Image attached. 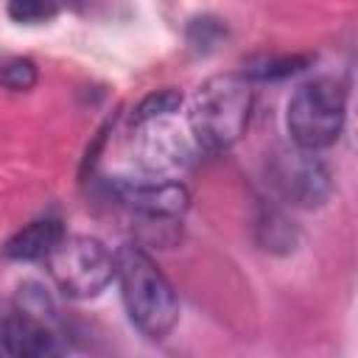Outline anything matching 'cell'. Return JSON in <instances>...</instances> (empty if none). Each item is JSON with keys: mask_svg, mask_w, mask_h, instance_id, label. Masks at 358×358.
<instances>
[{"mask_svg": "<svg viewBox=\"0 0 358 358\" xmlns=\"http://www.w3.org/2000/svg\"><path fill=\"white\" fill-rule=\"evenodd\" d=\"M115 277L131 324L148 338H165L179 319V299L159 266L137 243L115 252Z\"/></svg>", "mask_w": 358, "mask_h": 358, "instance_id": "obj_1", "label": "cell"}, {"mask_svg": "<svg viewBox=\"0 0 358 358\" xmlns=\"http://www.w3.org/2000/svg\"><path fill=\"white\" fill-rule=\"evenodd\" d=\"M252 106L255 92L243 76H215L204 81L187 112V129L196 148L218 154L235 145L249 126Z\"/></svg>", "mask_w": 358, "mask_h": 358, "instance_id": "obj_2", "label": "cell"}, {"mask_svg": "<svg viewBox=\"0 0 358 358\" xmlns=\"http://www.w3.org/2000/svg\"><path fill=\"white\" fill-rule=\"evenodd\" d=\"M347 117V92L333 78H316L302 84L285 112V126L296 148L322 151L333 145L344 129Z\"/></svg>", "mask_w": 358, "mask_h": 358, "instance_id": "obj_3", "label": "cell"}, {"mask_svg": "<svg viewBox=\"0 0 358 358\" xmlns=\"http://www.w3.org/2000/svg\"><path fill=\"white\" fill-rule=\"evenodd\" d=\"M45 266L56 288L70 299H92L115 277V255L90 235H62L45 255Z\"/></svg>", "mask_w": 358, "mask_h": 358, "instance_id": "obj_4", "label": "cell"}, {"mask_svg": "<svg viewBox=\"0 0 358 358\" xmlns=\"http://www.w3.org/2000/svg\"><path fill=\"white\" fill-rule=\"evenodd\" d=\"M137 129V162L148 173H173L190 162L193 154V137L173 120V115H159L143 123H134Z\"/></svg>", "mask_w": 358, "mask_h": 358, "instance_id": "obj_5", "label": "cell"}, {"mask_svg": "<svg viewBox=\"0 0 358 358\" xmlns=\"http://www.w3.org/2000/svg\"><path fill=\"white\" fill-rule=\"evenodd\" d=\"M316 151H285L274 162V182L282 190L285 199L302 207H316L330 193V173L327 168L313 157Z\"/></svg>", "mask_w": 358, "mask_h": 358, "instance_id": "obj_6", "label": "cell"}, {"mask_svg": "<svg viewBox=\"0 0 358 358\" xmlns=\"http://www.w3.org/2000/svg\"><path fill=\"white\" fill-rule=\"evenodd\" d=\"M117 196L143 215L151 218H179L190 207V193L182 182L148 179V182H120Z\"/></svg>", "mask_w": 358, "mask_h": 358, "instance_id": "obj_7", "label": "cell"}, {"mask_svg": "<svg viewBox=\"0 0 358 358\" xmlns=\"http://www.w3.org/2000/svg\"><path fill=\"white\" fill-rule=\"evenodd\" d=\"M0 341L11 355H48L56 350L53 333L36 313L17 310L0 324Z\"/></svg>", "mask_w": 358, "mask_h": 358, "instance_id": "obj_8", "label": "cell"}, {"mask_svg": "<svg viewBox=\"0 0 358 358\" xmlns=\"http://www.w3.org/2000/svg\"><path fill=\"white\" fill-rule=\"evenodd\" d=\"M62 235H64L62 221L39 218V221H31L28 227H22L20 232H14L6 241L3 255L11 260H45V255L59 243Z\"/></svg>", "mask_w": 358, "mask_h": 358, "instance_id": "obj_9", "label": "cell"}, {"mask_svg": "<svg viewBox=\"0 0 358 358\" xmlns=\"http://www.w3.org/2000/svg\"><path fill=\"white\" fill-rule=\"evenodd\" d=\"M308 67V56H260L243 67V78L249 81H280L302 73Z\"/></svg>", "mask_w": 358, "mask_h": 358, "instance_id": "obj_10", "label": "cell"}, {"mask_svg": "<svg viewBox=\"0 0 358 358\" xmlns=\"http://www.w3.org/2000/svg\"><path fill=\"white\" fill-rule=\"evenodd\" d=\"M67 0H8V17L25 25H36L45 20H53Z\"/></svg>", "mask_w": 358, "mask_h": 358, "instance_id": "obj_11", "label": "cell"}, {"mask_svg": "<svg viewBox=\"0 0 358 358\" xmlns=\"http://www.w3.org/2000/svg\"><path fill=\"white\" fill-rule=\"evenodd\" d=\"M179 106H182V92H176V90H157V92L145 95L137 103L131 123H143V120H151V117H159V115H173Z\"/></svg>", "mask_w": 358, "mask_h": 358, "instance_id": "obj_12", "label": "cell"}, {"mask_svg": "<svg viewBox=\"0 0 358 358\" xmlns=\"http://www.w3.org/2000/svg\"><path fill=\"white\" fill-rule=\"evenodd\" d=\"M36 84V64L31 59H8L0 64V87L11 92H25Z\"/></svg>", "mask_w": 358, "mask_h": 358, "instance_id": "obj_13", "label": "cell"}, {"mask_svg": "<svg viewBox=\"0 0 358 358\" xmlns=\"http://www.w3.org/2000/svg\"><path fill=\"white\" fill-rule=\"evenodd\" d=\"M90 3H95V0H67V6H76V8H81V6H90Z\"/></svg>", "mask_w": 358, "mask_h": 358, "instance_id": "obj_14", "label": "cell"}]
</instances>
